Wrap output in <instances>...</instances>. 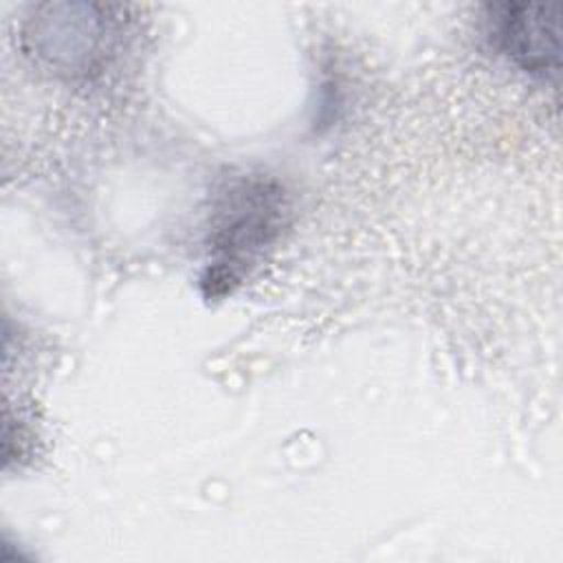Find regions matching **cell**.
Returning <instances> with one entry per match:
<instances>
[{"label":"cell","mask_w":563,"mask_h":563,"mask_svg":"<svg viewBox=\"0 0 563 563\" xmlns=\"http://www.w3.org/2000/svg\"><path fill=\"white\" fill-rule=\"evenodd\" d=\"M282 213V191L271 183L238 180L222 191L209 246L216 257L202 279L211 297L231 290L242 268L277 235Z\"/></svg>","instance_id":"cell-1"},{"label":"cell","mask_w":563,"mask_h":563,"mask_svg":"<svg viewBox=\"0 0 563 563\" xmlns=\"http://www.w3.org/2000/svg\"><path fill=\"white\" fill-rule=\"evenodd\" d=\"M488 35L521 70L539 77L559 73V9L548 4H490Z\"/></svg>","instance_id":"cell-2"}]
</instances>
